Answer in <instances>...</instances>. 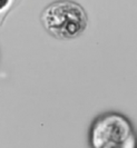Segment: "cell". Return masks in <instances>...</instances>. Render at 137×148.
<instances>
[{
    "instance_id": "6da1fadb",
    "label": "cell",
    "mask_w": 137,
    "mask_h": 148,
    "mask_svg": "<svg viewBox=\"0 0 137 148\" xmlns=\"http://www.w3.org/2000/svg\"><path fill=\"white\" fill-rule=\"evenodd\" d=\"M44 29L53 38L70 40L82 36L88 26V16L82 5L73 0H57L41 11Z\"/></svg>"
},
{
    "instance_id": "7a4b0ae2",
    "label": "cell",
    "mask_w": 137,
    "mask_h": 148,
    "mask_svg": "<svg viewBox=\"0 0 137 148\" xmlns=\"http://www.w3.org/2000/svg\"><path fill=\"white\" fill-rule=\"evenodd\" d=\"M89 143L94 148H134L137 137L129 119L119 112H106L92 121Z\"/></svg>"
},
{
    "instance_id": "3957f363",
    "label": "cell",
    "mask_w": 137,
    "mask_h": 148,
    "mask_svg": "<svg viewBox=\"0 0 137 148\" xmlns=\"http://www.w3.org/2000/svg\"><path fill=\"white\" fill-rule=\"evenodd\" d=\"M11 0H0V12H2L3 10H6L8 6L10 5Z\"/></svg>"
}]
</instances>
